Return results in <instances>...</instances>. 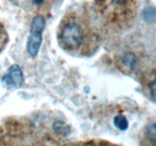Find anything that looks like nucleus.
I'll return each instance as SVG.
<instances>
[{
    "label": "nucleus",
    "mask_w": 156,
    "mask_h": 146,
    "mask_svg": "<svg viewBox=\"0 0 156 146\" xmlns=\"http://www.w3.org/2000/svg\"><path fill=\"white\" fill-rule=\"evenodd\" d=\"M32 2L36 5H41L44 2V0H32Z\"/></svg>",
    "instance_id": "obj_10"
},
{
    "label": "nucleus",
    "mask_w": 156,
    "mask_h": 146,
    "mask_svg": "<svg viewBox=\"0 0 156 146\" xmlns=\"http://www.w3.org/2000/svg\"><path fill=\"white\" fill-rule=\"evenodd\" d=\"M53 130L57 134L62 135H67L71 132V129L68 125L66 124L63 122L58 121L53 124Z\"/></svg>",
    "instance_id": "obj_5"
},
{
    "label": "nucleus",
    "mask_w": 156,
    "mask_h": 146,
    "mask_svg": "<svg viewBox=\"0 0 156 146\" xmlns=\"http://www.w3.org/2000/svg\"><path fill=\"white\" fill-rule=\"evenodd\" d=\"M2 82L8 88L21 86L24 82V75L19 65H12L3 76Z\"/></svg>",
    "instance_id": "obj_2"
},
{
    "label": "nucleus",
    "mask_w": 156,
    "mask_h": 146,
    "mask_svg": "<svg viewBox=\"0 0 156 146\" xmlns=\"http://www.w3.org/2000/svg\"><path fill=\"white\" fill-rule=\"evenodd\" d=\"M114 126L121 131H125L129 127V123L126 117L123 115H117L114 119Z\"/></svg>",
    "instance_id": "obj_6"
},
{
    "label": "nucleus",
    "mask_w": 156,
    "mask_h": 146,
    "mask_svg": "<svg viewBox=\"0 0 156 146\" xmlns=\"http://www.w3.org/2000/svg\"><path fill=\"white\" fill-rule=\"evenodd\" d=\"M151 89V94H152V97H153L154 100L156 101V80L154 81L152 83L150 86Z\"/></svg>",
    "instance_id": "obj_9"
},
{
    "label": "nucleus",
    "mask_w": 156,
    "mask_h": 146,
    "mask_svg": "<svg viewBox=\"0 0 156 146\" xmlns=\"http://www.w3.org/2000/svg\"><path fill=\"white\" fill-rule=\"evenodd\" d=\"M83 38V30L76 23L67 24L61 30L59 36L61 44L68 50H77L82 44Z\"/></svg>",
    "instance_id": "obj_1"
},
{
    "label": "nucleus",
    "mask_w": 156,
    "mask_h": 146,
    "mask_svg": "<svg viewBox=\"0 0 156 146\" xmlns=\"http://www.w3.org/2000/svg\"><path fill=\"white\" fill-rule=\"evenodd\" d=\"M43 31L30 30V36L27 42V52L31 57H35L39 53L42 42Z\"/></svg>",
    "instance_id": "obj_3"
},
{
    "label": "nucleus",
    "mask_w": 156,
    "mask_h": 146,
    "mask_svg": "<svg viewBox=\"0 0 156 146\" xmlns=\"http://www.w3.org/2000/svg\"><path fill=\"white\" fill-rule=\"evenodd\" d=\"M146 137L151 142L156 143V123L148 126L146 130Z\"/></svg>",
    "instance_id": "obj_7"
},
{
    "label": "nucleus",
    "mask_w": 156,
    "mask_h": 146,
    "mask_svg": "<svg viewBox=\"0 0 156 146\" xmlns=\"http://www.w3.org/2000/svg\"><path fill=\"white\" fill-rule=\"evenodd\" d=\"M137 63V59L132 53H126L122 58V64L126 68L129 69H133L135 68Z\"/></svg>",
    "instance_id": "obj_4"
},
{
    "label": "nucleus",
    "mask_w": 156,
    "mask_h": 146,
    "mask_svg": "<svg viewBox=\"0 0 156 146\" xmlns=\"http://www.w3.org/2000/svg\"><path fill=\"white\" fill-rule=\"evenodd\" d=\"M155 12H154V10L152 9H147L144 11L143 12V17L146 20H149L151 21L152 19H153L155 17Z\"/></svg>",
    "instance_id": "obj_8"
}]
</instances>
